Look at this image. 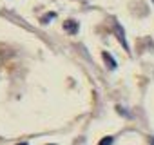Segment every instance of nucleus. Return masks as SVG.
<instances>
[{"label":"nucleus","mask_w":154,"mask_h":145,"mask_svg":"<svg viewBox=\"0 0 154 145\" xmlns=\"http://www.w3.org/2000/svg\"><path fill=\"white\" fill-rule=\"evenodd\" d=\"M114 35L118 36V40L122 42V45H123V47H125V49L129 51V45H127V40H125V33L122 31V26H118V24L114 26Z\"/></svg>","instance_id":"nucleus-1"},{"label":"nucleus","mask_w":154,"mask_h":145,"mask_svg":"<svg viewBox=\"0 0 154 145\" xmlns=\"http://www.w3.org/2000/svg\"><path fill=\"white\" fill-rule=\"evenodd\" d=\"M63 27L71 33V35H74V33H78V24H76L74 20H67L65 24H63Z\"/></svg>","instance_id":"nucleus-2"},{"label":"nucleus","mask_w":154,"mask_h":145,"mask_svg":"<svg viewBox=\"0 0 154 145\" xmlns=\"http://www.w3.org/2000/svg\"><path fill=\"white\" fill-rule=\"evenodd\" d=\"M103 56H105V62H107V65H111L112 69H116V62L111 58V54H107V53H103Z\"/></svg>","instance_id":"nucleus-3"},{"label":"nucleus","mask_w":154,"mask_h":145,"mask_svg":"<svg viewBox=\"0 0 154 145\" xmlns=\"http://www.w3.org/2000/svg\"><path fill=\"white\" fill-rule=\"evenodd\" d=\"M112 141H114L112 136H105V138H102V141H100L98 145H112Z\"/></svg>","instance_id":"nucleus-4"},{"label":"nucleus","mask_w":154,"mask_h":145,"mask_svg":"<svg viewBox=\"0 0 154 145\" xmlns=\"http://www.w3.org/2000/svg\"><path fill=\"white\" fill-rule=\"evenodd\" d=\"M150 145H154V138H150Z\"/></svg>","instance_id":"nucleus-5"},{"label":"nucleus","mask_w":154,"mask_h":145,"mask_svg":"<svg viewBox=\"0 0 154 145\" xmlns=\"http://www.w3.org/2000/svg\"><path fill=\"white\" fill-rule=\"evenodd\" d=\"M18 145H27V143H18Z\"/></svg>","instance_id":"nucleus-6"}]
</instances>
